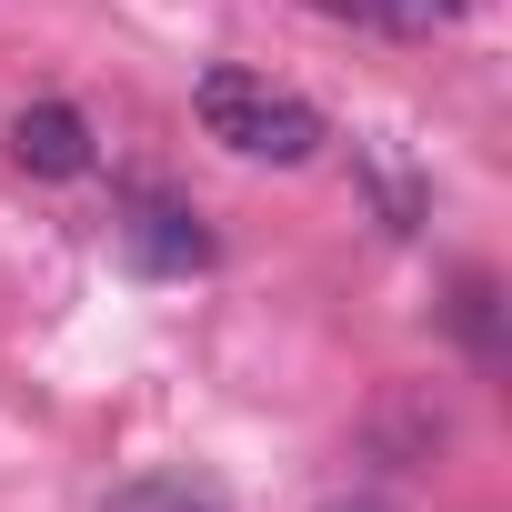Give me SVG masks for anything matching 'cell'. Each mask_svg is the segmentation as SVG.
Returning a JSON list of instances; mask_svg holds the SVG:
<instances>
[{"mask_svg": "<svg viewBox=\"0 0 512 512\" xmlns=\"http://www.w3.org/2000/svg\"><path fill=\"white\" fill-rule=\"evenodd\" d=\"M121 241H131V262H141V272H211V231H201V211H191V201L141 191V201H131V221H121Z\"/></svg>", "mask_w": 512, "mask_h": 512, "instance_id": "3", "label": "cell"}, {"mask_svg": "<svg viewBox=\"0 0 512 512\" xmlns=\"http://www.w3.org/2000/svg\"><path fill=\"white\" fill-rule=\"evenodd\" d=\"M462 332H472V352L492 362V282H482V272L462 282Z\"/></svg>", "mask_w": 512, "mask_h": 512, "instance_id": "6", "label": "cell"}, {"mask_svg": "<svg viewBox=\"0 0 512 512\" xmlns=\"http://www.w3.org/2000/svg\"><path fill=\"white\" fill-rule=\"evenodd\" d=\"M191 111H201V131L221 141V151H241V161H312L322 151V111L302 101V91H282L272 71H241V61H211L201 81H191Z\"/></svg>", "mask_w": 512, "mask_h": 512, "instance_id": "1", "label": "cell"}, {"mask_svg": "<svg viewBox=\"0 0 512 512\" xmlns=\"http://www.w3.org/2000/svg\"><path fill=\"white\" fill-rule=\"evenodd\" d=\"M312 512H402V502H382V492H322Z\"/></svg>", "mask_w": 512, "mask_h": 512, "instance_id": "7", "label": "cell"}, {"mask_svg": "<svg viewBox=\"0 0 512 512\" xmlns=\"http://www.w3.org/2000/svg\"><path fill=\"white\" fill-rule=\"evenodd\" d=\"M0 141H11V161H21L31 181H81V171L101 161V141H91V121H81L71 101H21Z\"/></svg>", "mask_w": 512, "mask_h": 512, "instance_id": "2", "label": "cell"}, {"mask_svg": "<svg viewBox=\"0 0 512 512\" xmlns=\"http://www.w3.org/2000/svg\"><path fill=\"white\" fill-rule=\"evenodd\" d=\"M442 21H462V0H362V31H402V41H422V31H442Z\"/></svg>", "mask_w": 512, "mask_h": 512, "instance_id": "5", "label": "cell"}, {"mask_svg": "<svg viewBox=\"0 0 512 512\" xmlns=\"http://www.w3.org/2000/svg\"><path fill=\"white\" fill-rule=\"evenodd\" d=\"M101 512H231V502L211 482H191V472H141V482L101 492Z\"/></svg>", "mask_w": 512, "mask_h": 512, "instance_id": "4", "label": "cell"}]
</instances>
